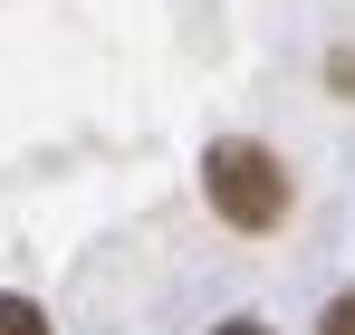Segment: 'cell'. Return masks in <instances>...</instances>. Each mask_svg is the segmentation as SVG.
Returning a JSON list of instances; mask_svg holds the SVG:
<instances>
[{"label": "cell", "mask_w": 355, "mask_h": 335, "mask_svg": "<svg viewBox=\"0 0 355 335\" xmlns=\"http://www.w3.org/2000/svg\"><path fill=\"white\" fill-rule=\"evenodd\" d=\"M202 192H211V211L231 230H279L288 221V163L269 144H250V134H221L202 154Z\"/></svg>", "instance_id": "cell-1"}, {"label": "cell", "mask_w": 355, "mask_h": 335, "mask_svg": "<svg viewBox=\"0 0 355 335\" xmlns=\"http://www.w3.org/2000/svg\"><path fill=\"white\" fill-rule=\"evenodd\" d=\"M211 335H269V326H259V316H231V326H211Z\"/></svg>", "instance_id": "cell-4"}, {"label": "cell", "mask_w": 355, "mask_h": 335, "mask_svg": "<svg viewBox=\"0 0 355 335\" xmlns=\"http://www.w3.org/2000/svg\"><path fill=\"white\" fill-rule=\"evenodd\" d=\"M317 335H355V287H346V297H327V316H317Z\"/></svg>", "instance_id": "cell-3"}, {"label": "cell", "mask_w": 355, "mask_h": 335, "mask_svg": "<svg viewBox=\"0 0 355 335\" xmlns=\"http://www.w3.org/2000/svg\"><path fill=\"white\" fill-rule=\"evenodd\" d=\"M0 335H49V316H39L29 297H10V287H0Z\"/></svg>", "instance_id": "cell-2"}]
</instances>
